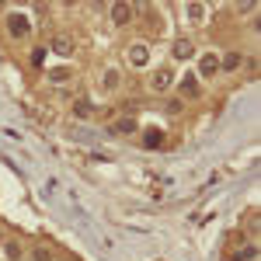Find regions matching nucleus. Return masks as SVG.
<instances>
[{
	"label": "nucleus",
	"mask_w": 261,
	"mask_h": 261,
	"mask_svg": "<svg viewBox=\"0 0 261 261\" xmlns=\"http://www.w3.org/2000/svg\"><path fill=\"white\" fill-rule=\"evenodd\" d=\"M171 84H174V73L167 70V66H161L153 77H150V87L157 91V94H164V91H171Z\"/></svg>",
	"instance_id": "f257e3e1"
},
{
	"label": "nucleus",
	"mask_w": 261,
	"mask_h": 261,
	"mask_svg": "<svg viewBox=\"0 0 261 261\" xmlns=\"http://www.w3.org/2000/svg\"><path fill=\"white\" fill-rule=\"evenodd\" d=\"M7 35H11V39H24V35H28V18L11 14V18H7Z\"/></svg>",
	"instance_id": "f03ea898"
},
{
	"label": "nucleus",
	"mask_w": 261,
	"mask_h": 261,
	"mask_svg": "<svg viewBox=\"0 0 261 261\" xmlns=\"http://www.w3.org/2000/svg\"><path fill=\"white\" fill-rule=\"evenodd\" d=\"M53 53H60V56H73V39H70L66 32H56V35H53Z\"/></svg>",
	"instance_id": "7ed1b4c3"
},
{
	"label": "nucleus",
	"mask_w": 261,
	"mask_h": 261,
	"mask_svg": "<svg viewBox=\"0 0 261 261\" xmlns=\"http://www.w3.org/2000/svg\"><path fill=\"white\" fill-rule=\"evenodd\" d=\"M171 56H174V60H188V56H195V45L188 39H174L171 42Z\"/></svg>",
	"instance_id": "20e7f679"
},
{
	"label": "nucleus",
	"mask_w": 261,
	"mask_h": 261,
	"mask_svg": "<svg viewBox=\"0 0 261 261\" xmlns=\"http://www.w3.org/2000/svg\"><path fill=\"white\" fill-rule=\"evenodd\" d=\"M216 70H220V56H216V53H205V56L199 60V73L202 77H213Z\"/></svg>",
	"instance_id": "39448f33"
},
{
	"label": "nucleus",
	"mask_w": 261,
	"mask_h": 261,
	"mask_svg": "<svg viewBox=\"0 0 261 261\" xmlns=\"http://www.w3.org/2000/svg\"><path fill=\"white\" fill-rule=\"evenodd\" d=\"M129 63H133V66H146V63H150V49L140 45V42L129 45Z\"/></svg>",
	"instance_id": "423d86ee"
},
{
	"label": "nucleus",
	"mask_w": 261,
	"mask_h": 261,
	"mask_svg": "<svg viewBox=\"0 0 261 261\" xmlns=\"http://www.w3.org/2000/svg\"><path fill=\"white\" fill-rule=\"evenodd\" d=\"M178 91H181V94H185V98H199V94H202L199 81H195V77H192V73H185V81L178 84Z\"/></svg>",
	"instance_id": "0eeeda50"
},
{
	"label": "nucleus",
	"mask_w": 261,
	"mask_h": 261,
	"mask_svg": "<svg viewBox=\"0 0 261 261\" xmlns=\"http://www.w3.org/2000/svg\"><path fill=\"white\" fill-rule=\"evenodd\" d=\"M112 21L115 24H129L133 21V7L129 4H112Z\"/></svg>",
	"instance_id": "6e6552de"
},
{
	"label": "nucleus",
	"mask_w": 261,
	"mask_h": 261,
	"mask_svg": "<svg viewBox=\"0 0 261 261\" xmlns=\"http://www.w3.org/2000/svg\"><path fill=\"white\" fill-rule=\"evenodd\" d=\"M241 66H244L241 53H226V56H220V70H241Z\"/></svg>",
	"instance_id": "1a4fd4ad"
},
{
	"label": "nucleus",
	"mask_w": 261,
	"mask_h": 261,
	"mask_svg": "<svg viewBox=\"0 0 261 261\" xmlns=\"http://www.w3.org/2000/svg\"><path fill=\"white\" fill-rule=\"evenodd\" d=\"M161 143H164V133H161V129H146V133H143V146H146V150H157Z\"/></svg>",
	"instance_id": "9d476101"
},
{
	"label": "nucleus",
	"mask_w": 261,
	"mask_h": 261,
	"mask_svg": "<svg viewBox=\"0 0 261 261\" xmlns=\"http://www.w3.org/2000/svg\"><path fill=\"white\" fill-rule=\"evenodd\" d=\"M73 115H77V119H91V115H94V105H91V101H77V105H73Z\"/></svg>",
	"instance_id": "9b49d317"
},
{
	"label": "nucleus",
	"mask_w": 261,
	"mask_h": 261,
	"mask_svg": "<svg viewBox=\"0 0 261 261\" xmlns=\"http://www.w3.org/2000/svg\"><path fill=\"white\" fill-rule=\"evenodd\" d=\"M4 251H7V261H21V254H24L18 241H7V244H4Z\"/></svg>",
	"instance_id": "f8f14e48"
},
{
	"label": "nucleus",
	"mask_w": 261,
	"mask_h": 261,
	"mask_svg": "<svg viewBox=\"0 0 261 261\" xmlns=\"http://www.w3.org/2000/svg\"><path fill=\"white\" fill-rule=\"evenodd\" d=\"M115 133H136V119H119L115 122Z\"/></svg>",
	"instance_id": "ddd939ff"
},
{
	"label": "nucleus",
	"mask_w": 261,
	"mask_h": 261,
	"mask_svg": "<svg viewBox=\"0 0 261 261\" xmlns=\"http://www.w3.org/2000/svg\"><path fill=\"white\" fill-rule=\"evenodd\" d=\"M105 87H108V91L119 87V70H105Z\"/></svg>",
	"instance_id": "4468645a"
},
{
	"label": "nucleus",
	"mask_w": 261,
	"mask_h": 261,
	"mask_svg": "<svg viewBox=\"0 0 261 261\" xmlns=\"http://www.w3.org/2000/svg\"><path fill=\"white\" fill-rule=\"evenodd\" d=\"M49 81H70V70H66V66H60V70H49Z\"/></svg>",
	"instance_id": "2eb2a0df"
},
{
	"label": "nucleus",
	"mask_w": 261,
	"mask_h": 261,
	"mask_svg": "<svg viewBox=\"0 0 261 261\" xmlns=\"http://www.w3.org/2000/svg\"><path fill=\"white\" fill-rule=\"evenodd\" d=\"M32 254H35V261H53V251H49L45 244H42V247H35Z\"/></svg>",
	"instance_id": "dca6fc26"
},
{
	"label": "nucleus",
	"mask_w": 261,
	"mask_h": 261,
	"mask_svg": "<svg viewBox=\"0 0 261 261\" xmlns=\"http://www.w3.org/2000/svg\"><path fill=\"white\" fill-rule=\"evenodd\" d=\"M254 254H258L254 247H244V251H237V254H233V261H251Z\"/></svg>",
	"instance_id": "f3484780"
},
{
	"label": "nucleus",
	"mask_w": 261,
	"mask_h": 261,
	"mask_svg": "<svg viewBox=\"0 0 261 261\" xmlns=\"http://www.w3.org/2000/svg\"><path fill=\"white\" fill-rule=\"evenodd\" d=\"M202 14H205L202 4H192V7H188V18H192V21H202Z\"/></svg>",
	"instance_id": "a211bd4d"
},
{
	"label": "nucleus",
	"mask_w": 261,
	"mask_h": 261,
	"mask_svg": "<svg viewBox=\"0 0 261 261\" xmlns=\"http://www.w3.org/2000/svg\"><path fill=\"white\" fill-rule=\"evenodd\" d=\"M42 63H45V49H35V53H32V66H42Z\"/></svg>",
	"instance_id": "6ab92c4d"
}]
</instances>
